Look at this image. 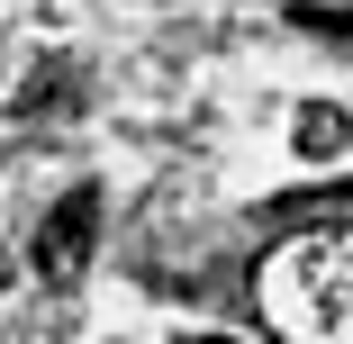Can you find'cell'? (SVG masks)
Returning <instances> with one entry per match:
<instances>
[{
    "label": "cell",
    "mask_w": 353,
    "mask_h": 344,
    "mask_svg": "<svg viewBox=\"0 0 353 344\" xmlns=\"http://www.w3.org/2000/svg\"><path fill=\"white\" fill-rule=\"evenodd\" d=\"M91 245H100V190L82 181V190H63L46 209V227H37V281L46 290H73L91 272Z\"/></svg>",
    "instance_id": "7a4b0ae2"
},
{
    "label": "cell",
    "mask_w": 353,
    "mask_h": 344,
    "mask_svg": "<svg viewBox=\"0 0 353 344\" xmlns=\"http://www.w3.org/2000/svg\"><path fill=\"white\" fill-rule=\"evenodd\" d=\"M308 37H353V10H317V0H299V10H290Z\"/></svg>",
    "instance_id": "5b68a950"
},
{
    "label": "cell",
    "mask_w": 353,
    "mask_h": 344,
    "mask_svg": "<svg viewBox=\"0 0 353 344\" xmlns=\"http://www.w3.org/2000/svg\"><path fill=\"white\" fill-rule=\"evenodd\" d=\"M290 136H299V154H308V163H335V154H344V136H353V127H344V109H326V100H308Z\"/></svg>",
    "instance_id": "277c9868"
},
{
    "label": "cell",
    "mask_w": 353,
    "mask_h": 344,
    "mask_svg": "<svg viewBox=\"0 0 353 344\" xmlns=\"http://www.w3.org/2000/svg\"><path fill=\"white\" fill-rule=\"evenodd\" d=\"M82 100V73H73V63H37V82H19V118H54V109H73Z\"/></svg>",
    "instance_id": "3957f363"
},
{
    "label": "cell",
    "mask_w": 353,
    "mask_h": 344,
    "mask_svg": "<svg viewBox=\"0 0 353 344\" xmlns=\"http://www.w3.org/2000/svg\"><path fill=\"white\" fill-rule=\"evenodd\" d=\"M272 335L290 344H353V227H317V236H290L263 281H254Z\"/></svg>",
    "instance_id": "6da1fadb"
},
{
    "label": "cell",
    "mask_w": 353,
    "mask_h": 344,
    "mask_svg": "<svg viewBox=\"0 0 353 344\" xmlns=\"http://www.w3.org/2000/svg\"><path fill=\"white\" fill-rule=\"evenodd\" d=\"M190 344H236V335H190Z\"/></svg>",
    "instance_id": "8992f818"
}]
</instances>
